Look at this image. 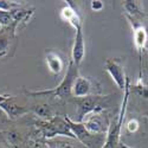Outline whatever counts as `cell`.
Masks as SVG:
<instances>
[{"instance_id":"1","label":"cell","mask_w":148,"mask_h":148,"mask_svg":"<svg viewBox=\"0 0 148 148\" xmlns=\"http://www.w3.org/2000/svg\"><path fill=\"white\" fill-rule=\"evenodd\" d=\"M78 77V66L73 64V62L70 60L66 73L59 83L58 87L53 89H47V90H39V91H26L27 95L31 96H53L56 98H66L71 95V88L75 79Z\"/></svg>"},{"instance_id":"2","label":"cell","mask_w":148,"mask_h":148,"mask_svg":"<svg viewBox=\"0 0 148 148\" xmlns=\"http://www.w3.org/2000/svg\"><path fill=\"white\" fill-rule=\"evenodd\" d=\"M129 90H130V82H129V78L127 77L126 87H125V90H123L125 91V95H123V101L121 104L120 114H119L116 120H114L112 123H110L108 135H107V140H106L104 145L102 146V148H119L121 129H122L123 121H125V117H126L127 104H128V100H129Z\"/></svg>"},{"instance_id":"3","label":"cell","mask_w":148,"mask_h":148,"mask_svg":"<svg viewBox=\"0 0 148 148\" xmlns=\"http://www.w3.org/2000/svg\"><path fill=\"white\" fill-rule=\"evenodd\" d=\"M106 101H108V96L89 95L87 97L79 98L77 104L76 122H83V120L91 113H100L106 108Z\"/></svg>"},{"instance_id":"4","label":"cell","mask_w":148,"mask_h":148,"mask_svg":"<svg viewBox=\"0 0 148 148\" xmlns=\"http://www.w3.org/2000/svg\"><path fill=\"white\" fill-rule=\"evenodd\" d=\"M37 125L40 127V130L43 132L45 138H53L56 135H64V136H69V138H75L72 132L70 130V127L65 117L63 119V117L53 116L51 120L40 121Z\"/></svg>"},{"instance_id":"5","label":"cell","mask_w":148,"mask_h":148,"mask_svg":"<svg viewBox=\"0 0 148 148\" xmlns=\"http://www.w3.org/2000/svg\"><path fill=\"white\" fill-rule=\"evenodd\" d=\"M104 68L107 72L110 75L114 83L117 85V88L121 90H125L127 77L125 75V69H123L122 62L117 58H109L104 62Z\"/></svg>"},{"instance_id":"6","label":"cell","mask_w":148,"mask_h":148,"mask_svg":"<svg viewBox=\"0 0 148 148\" xmlns=\"http://www.w3.org/2000/svg\"><path fill=\"white\" fill-rule=\"evenodd\" d=\"M85 56V42H84V36H83V30L82 26L76 29V34H75V42L72 45V52H71V57H72V62L75 65H79Z\"/></svg>"},{"instance_id":"7","label":"cell","mask_w":148,"mask_h":148,"mask_svg":"<svg viewBox=\"0 0 148 148\" xmlns=\"http://www.w3.org/2000/svg\"><path fill=\"white\" fill-rule=\"evenodd\" d=\"M91 90H92V81L87 77L78 76L72 84L71 95L76 98H83L91 95Z\"/></svg>"},{"instance_id":"8","label":"cell","mask_w":148,"mask_h":148,"mask_svg":"<svg viewBox=\"0 0 148 148\" xmlns=\"http://www.w3.org/2000/svg\"><path fill=\"white\" fill-rule=\"evenodd\" d=\"M65 120H66L68 125H69V127H70V130L72 132L75 139H78L83 145L90 146L94 135H91V134L88 133V130L85 129V127L83 126V123H82V122L72 121L70 117H65Z\"/></svg>"},{"instance_id":"9","label":"cell","mask_w":148,"mask_h":148,"mask_svg":"<svg viewBox=\"0 0 148 148\" xmlns=\"http://www.w3.org/2000/svg\"><path fill=\"white\" fill-rule=\"evenodd\" d=\"M83 126L91 135H100L104 133V122L98 113H95L91 116H88L87 119L83 120Z\"/></svg>"},{"instance_id":"10","label":"cell","mask_w":148,"mask_h":148,"mask_svg":"<svg viewBox=\"0 0 148 148\" xmlns=\"http://www.w3.org/2000/svg\"><path fill=\"white\" fill-rule=\"evenodd\" d=\"M45 63L50 72L53 73V75H59L64 69V62L62 59V57L59 56L58 52L52 50L45 51Z\"/></svg>"},{"instance_id":"11","label":"cell","mask_w":148,"mask_h":148,"mask_svg":"<svg viewBox=\"0 0 148 148\" xmlns=\"http://www.w3.org/2000/svg\"><path fill=\"white\" fill-rule=\"evenodd\" d=\"M0 108H1L4 112L7 114V116L10 119L19 117V116H21L23 114H25L27 112V110L24 107L18 106L14 102L13 97H11V96H7L5 100H3L1 102H0Z\"/></svg>"},{"instance_id":"12","label":"cell","mask_w":148,"mask_h":148,"mask_svg":"<svg viewBox=\"0 0 148 148\" xmlns=\"http://www.w3.org/2000/svg\"><path fill=\"white\" fill-rule=\"evenodd\" d=\"M68 5L65 7L62 8L60 11V18L63 19L64 21L69 23L70 25L73 27V29H78L82 26V21H81V18L78 16V13L75 11V8H73L70 4V1H66Z\"/></svg>"},{"instance_id":"13","label":"cell","mask_w":148,"mask_h":148,"mask_svg":"<svg viewBox=\"0 0 148 148\" xmlns=\"http://www.w3.org/2000/svg\"><path fill=\"white\" fill-rule=\"evenodd\" d=\"M133 36H134V44L140 53L141 50L145 47V44L148 39L147 31L142 25H134V34Z\"/></svg>"},{"instance_id":"14","label":"cell","mask_w":148,"mask_h":148,"mask_svg":"<svg viewBox=\"0 0 148 148\" xmlns=\"http://www.w3.org/2000/svg\"><path fill=\"white\" fill-rule=\"evenodd\" d=\"M33 110H34L36 115L44 119V121H49L53 117V113L49 106H37V107H34Z\"/></svg>"},{"instance_id":"15","label":"cell","mask_w":148,"mask_h":148,"mask_svg":"<svg viewBox=\"0 0 148 148\" xmlns=\"http://www.w3.org/2000/svg\"><path fill=\"white\" fill-rule=\"evenodd\" d=\"M123 8L126 10V12L130 17H136V16L141 14L139 5L136 4V1H130V0L125 1V4H123Z\"/></svg>"},{"instance_id":"16","label":"cell","mask_w":148,"mask_h":148,"mask_svg":"<svg viewBox=\"0 0 148 148\" xmlns=\"http://www.w3.org/2000/svg\"><path fill=\"white\" fill-rule=\"evenodd\" d=\"M134 90H135V92H136L139 96H141L143 98H148V88L141 83V81L134 87Z\"/></svg>"},{"instance_id":"17","label":"cell","mask_w":148,"mask_h":148,"mask_svg":"<svg viewBox=\"0 0 148 148\" xmlns=\"http://www.w3.org/2000/svg\"><path fill=\"white\" fill-rule=\"evenodd\" d=\"M139 121L136 120V119H132V120H129L128 122H127V130H128V133H135V132H138V129H139Z\"/></svg>"},{"instance_id":"18","label":"cell","mask_w":148,"mask_h":148,"mask_svg":"<svg viewBox=\"0 0 148 148\" xmlns=\"http://www.w3.org/2000/svg\"><path fill=\"white\" fill-rule=\"evenodd\" d=\"M90 6H91L92 11H101L104 5H103V3L101 1V0H92V1L90 3Z\"/></svg>"},{"instance_id":"19","label":"cell","mask_w":148,"mask_h":148,"mask_svg":"<svg viewBox=\"0 0 148 148\" xmlns=\"http://www.w3.org/2000/svg\"><path fill=\"white\" fill-rule=\"evenodd\" d=\"M119 148H132V147L127 146L126 143H119Z\"/></svg>"},{"instance_id":"20","label":"cell","mask_w":148,"mask_h":148,"mask_svg":"<svg viewBox=\"0 0 148 148\" xmlns=\"http://www.w3.org/2000/svg\"><path fill=\"white\" fill-rule=\"evenodd\" d=\"M145 49H146V50H148V39H147V42L145 44Z\"/></svg>"},{"instance_id":"21","label":"cell","mask_w":148,"mask_h":148,"mask_svg":"<svg viewBox=\"0 0 148 148\" xmlns=\"http://www.w3.org/2000/svg\"><path fill=\"white\" fill-rule=\"evenodd\" d=\"M69 148H71V147H69Z\"/></svg>"}]
</instances>
